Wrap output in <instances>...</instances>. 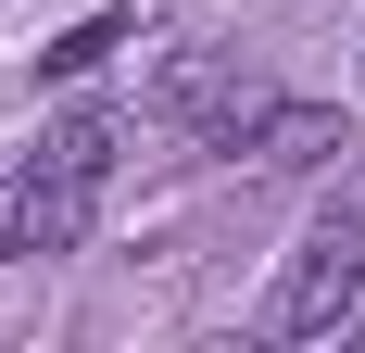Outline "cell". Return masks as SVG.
<instances>
[{
	"label": "cell",
	"mask_w": 365,
	"mask_h": 353,
	"mask_svg": "<svg viewBox=\"0 0 365 353\" xmlns=\"http://www.w3.org/2000/svg\"><path fill=\"white\" fill-rule=\"evenodd\" d=\"M353 303H365V176H340L328 202H315V227H302L290 278H277V303H264V328H277V341H328Z\"/></svg>",
	"instance_id": "cell-1"
},
{
	"label": "cell",
	"mask_w": 365,
	"mask_h": 353,
	"mask_svg": "<svg viewBox=\"0 0 365 353\" xmlns=\"http://www.w3.org/2000/svg\"><path fill=\"white\" fill-rule=\"evenodd\" d=\"M38 151H51V164H76V176H113V151H126V126H113V114L88 101V114H63V126H51Z\"/></svg>",
	"instance_id": "cell-4"
},
{
	"label": "cell",
	"mask_w": 365,
	"mask_h": 353,
	"mask_svg": "<svg viewBox=\"0 0 365 353\" xmlns=\"http://www.w3.org/2000/svg\"><path fill=\"white\" fill-rule=\"evenodd\" d=\"M126 38H139V26H126V13H88V26H76V38H51V51H38V76H63V89H76V76H101L113 51H126Z\"/></svg>",
	"instance_id": "cell-3"
},
{
	"label": "cell",
	"mask_w": 365,
	"mask_h": 353,
	"mask_svg": "<svg viewBox=\"0 0 365 353\" xmlns=\"http://www.w3.org/2000/svg\"><path fill=\"white\" fill-rule=\"evenodd\" d=\"M88 214H101V176H76V164L38 151V164L0 189V252H13V265H51V252L88 240Z\"/></svg>",
	"instance_id": "cell-2"
}]
</instances>
